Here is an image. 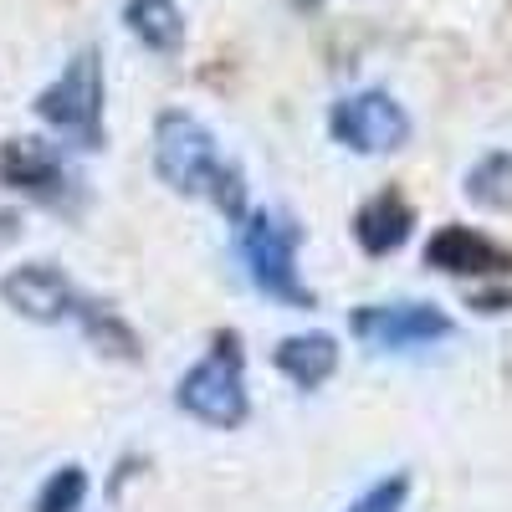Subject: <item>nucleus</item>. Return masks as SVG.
Segmentation results:
<instances>
[{
  "instance_id": "9",
  "label": "nucleus",
  "mask_w": 512,
  "mask_h": 512,
  "mask_svg": "<svg viewBox=\"0 0 512 512\" xmlns=\"http://www.w3.org/2000/svg\"><path fill=\"white\" fill-rule=\"evenodd\" d=\"M425 267L446 277H512V251L477 226H441L425 241Z\"/></svg>"
},
{
  "instance_id": "16",
  "label": "nucleus",
  "mask_w": 512,
  "mask_h": 512,
  "mask_svg": "<svg viewBox=\"0 0 512 512\" xmlns=\"http://www.w3.org/2000/svg\"><path fill=\"white\" fill-rule=\"evenodd\" d=\"M410 487H415V477L410 472H390V477H379V482H369L344 512H405V502H410Z\"/></svg>"
},
{
  "instance_id": "12",
  "label": "nucleus",
  "mask_w": 512,
  "mask_h": 512,
  "mask_svg": "<svg viewBox=\"0 0 512 512\" xmlns=\"http://www.w3.org/2000/svg\"><path fill=\"white\" fill-rule=\"evenodd\" d=\"M123 26L154 57L185 52V11L180 0H123Z\"/></svg>"
},
{
  "instance_id": "3",
  "label": "nucleus",
  "mask_w": 512,
  "mask_h": 512,
  "mask_svg": "<svg viewBox=\"0 0 512 512\" xmlns=\"http://www.w3.org/2000/svg\"><path fill=\"white\" fill-rule=\"evenodd\" d=\"M175 405H180V415L210 425V431H241V425L251 420L246 349H241V333H236V328H221V333L205 344V354L180 374Z\"/></svg>"
},
{
  "instance_id": "2",
  "label": "nucleus",
  "mask_w": 512,
  "mask_h": 512,
  "mask_svg": "<svg viewBox=\"0 0 512 512\" xmlns=\"http://www.w3.org/2000/svg\"><path fill=\"white\" fill-rule=\"evenodd\" d=\"M236 262L246 272V282L272 297L277 308L292 313H313L318 297L303 282V226L272 205H251L236 221Z\"/></svg>"
},
{
  "instance_id": "5",
  "label": "nucleus",
  "mask_w": 512,
  "mask_h": 512,
  "mask_svg": "<svg viewBox=\"0 0 512 512\" xmlns=\"http://www.w3.org/2000/svg\"><path fill=\"white\" fill-rule=\"evenodd\" d=\"M328 139L349 154L384 159V154H400L415 139V118L405 113V103L395 93L359 88V93H344L328 108Z\"/></svg>"
},
{
  "instance_id": "11",
  "label": "nucleus",
  "mask_w": 512,
  "mask_h": 512,
  "mask_svg": "<svg viewBox=\"0 0 512 512\" xmlns=\"http://www.w3.org/2000/svg\"><path fill=\"white\" fill-rule=\"evenodd\" d=\"M338 338L333 333H292V338H282V344L272 349V364H277V374H287L297 390H323V384L338 374Z\"/></svg>"
},
{
  "instance_id": "10",
  "label": "nucleus",
  "mask_w": 512,
  "mask_h": 512,
  "mask_svg": "<svg viewBox=\"0 0 512 512\" xmlns=\"http://www.w3.org/2000/svg\"><path fill=\"white\" fill-rule=\"evenodd\" d=\"M415 236V205L390 185V190H374L359 210H354V246L364 256H395L405 241Z\"/></svg>"
},
{
  "instance_id": "1",
  "label": "nucleus",
  "mask_w": 512,
  "mask_h": 512,
  "mask_svg": "<svg viewBox=\"0 0 512 512\" xmlns=\"http://www.w3.org/2000/svg\"><path fill=\"white\" fill-rule=\"evenodd\" d=\"M154 175L185 200H210L231 226L251 210L241 164L221 154L216 128L200 123L190 108H164L154 118Z\"/></svg>"
},
{
  "instance_id": "17",
  "label": "nucleus",
  "mask_w": 512,
  "mask_h": 512,
  "mask_svg": "<svg viewBox=\"0 0 512 512\" xmlns=\"http://www.w3.org/2000/svg\"><path fill=\"white\" fill-rule=\"evenodd\" d=\"M21 236V216L16 210H0V241H16Z\"/></svg>"
},
{
  "instance_id": "14",
  "label": "nucleus",
  "mask_w": 512,
  "mask_h": 512,
  "mask_svg": "<svg viewBox=\"0 0 512 512\" xmlns=\"http://www.w3.org/2000/svg\"><path fill=\"white\" fill-rule=\"evenodd\" d=\"M466 200L477 210H512V154L507 149H487L461 180Z\"/></svg>"
},
{
  "instance_id": "15",
  "label": "nucleus",
  "mask_w": 512,
  "mask_h": 512,
  "mask_svg": "<svg viewBox=\"0 0 512 512\" xmlns=\"http://www.w3.org/2000/svg\"><path fill=\"white\" fill-rule=\"evenodd\" d=\"M88 466H77V461H62L57 472H47V482L36 487V502L31 512H88Z\"/></svg>"
},
{
  "instance_id": "8",
  "label": "nucleus",
  "mask_w": 512,
  "mask_h": 512,
  "mask_svg": "<svg viewBox=\"0 0 512 512\" xmlns=\"http://www.w3.org/2000/svg\"><path fill=\"white\" fill-rule=\"evenodd\" d=\"M0 303H6L16 318H26V323L57 328V323H72L77 318L82 292L52 262H21V267H11L6 277H0Z\"/></svg>"
},
{
  "instance_id": "6",
  "label": "nucleus",
  "mask_w": 512,
  "mask_h": 512,
  "mask_svg": "<svg viewBox=\"0 0 512 512\" xmlns=\"http://www.w3.org/2000/svg\"><path fill=\"white\" fill-rule=\"evenodd\" d=\"M349 333L369 354H420L446 344L456 333V318L420 297H395V303H359L349 313Z\"/></svg>"
},
{
  "instance_id": "4",
  "label": "nucleus",
  "mask_w": 512,
  "mask_h": 512,
  "mask_svg": "<svg viewBox=\"0 0 512 512\" xmlns=\"http://www.w3.org/2000/svg\"><path fill=\"white\" fill-rule=\"evenodd\" d=\"M103 103H108L103 57H98V47H82V52L47 82V88L36 93L31 113L47 123L57 139H67V144H77V149H103V144H108Z\"/></svg>"
},
{
  "instance_id": "13",
  "label": "nucleus",
  "mask_w": 512,
  "mask_h": 512,
  "mask_svg": "<svg viewBox=\"0 0 512 512\" xmlns=\"http://www.w3.org/2000/svg\"><path fill=\"white\" fill-rule=\"evenodd\" d=\"M72 323H82L88 344H93V349H103L108 359H139V333L128 328L108 303H98V297H82V308H77V318H72Z\"/></svg>"
},
{
  "instance_id": "7",
  "label": "nucleus",
  "mask_w": 512,
  "mask_h": 512,
  "mask_svg": "<svg viewBox=\"0 0 512 512\" xmlns=\"http://www.w3.org/2000/svg\"><path fill=\"white\" fill-rule=\"evenodd\" d=\"M0 185L47 210H67L77 200V175L67 169L62 149L47 139H31V134H16L0 144Z\"/></svg>"
}]
</instances>
